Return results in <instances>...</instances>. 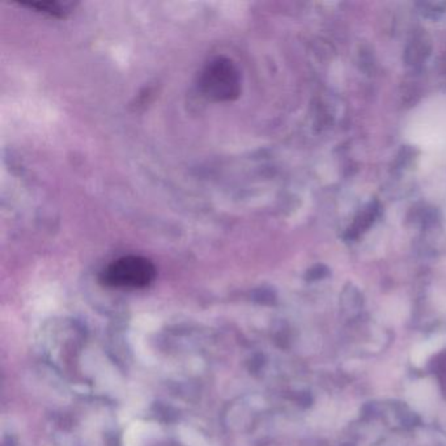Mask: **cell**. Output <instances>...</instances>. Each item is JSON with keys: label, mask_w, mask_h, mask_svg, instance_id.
<instances>
[{"label": "cell", "mask_w": 446, "mask_h": 446, "mask_svg": "<svg viewBox=\"0 0 446 446\" xmlns=\"http://www.w3.org/2000/svg\"><path fill=\"white\" fill-rule=\"evenodd\" d=\"M327 274H329L327 268L323 266H317L313 271H310L312 279H322L323 276H326Z\"/></svg>", "instance_id": "5"}, {"label": "cell", "mask_w": 446, "mask_h": 446, "mask_svg": "<svg viewBox=\"0 0 446 446\" xmlns=\"http://www.w3.org/2000/svg\"><path fill=\"white\" fill-rule=\"evenodd\" d=\"M200 91L212 101H232L240 95V74L235 65L225 58L211 60L203 70L199 80Z\"/></svg>", "instance_id": "2"}, {"label": "cell", "mask_w": 446, "mask_h": 446, "mask_svg": "<svg viewBox=\"0 0 446 446\" xmlns=\"http://www.w3.org/2000/svg\"><path fill=\"white\" fill-rule=\"evenodd\" d=\"M346 446H351V445H346Z\"/></svg>", "instance_id": "6"}, {"label": "cell", "mask_w": 446, "mask_h": 446, "mask_svg": "<svg viewBox=\"0 0 446 446\" xmlns=\"http://www.w3.org/2000/svg\"><path fill=\"white\" fill-rule=\"evenodd\" d=\"M22 6H28L33 10L48 13L51 16H65L67 12H70L71 4L68 3H58V1H33V3H22Z\"/></svg>", "instance_id": "3"}, {"label": "cell", "mask_w": 446, "mask_h": 446, "mask_svg": "<svg viewBox=\"0 0 446 446\" xmlns=\"http://www.w3.org/2000/svg\"><path fill=\"white\" fill-rule=\"evenodd\" d=\"M376 216H377V209L370 206L369 209H367L365 212H362L360 215V218L356 220L353 228L351 229V233L359 235L364 229H367L369 227Z\"/></svg>", "instance_id": "4"}, {"label": "cell", "mask_w": 446, "mask_h": 446, "mask_svg": "<svg viewBox=\"0 0 446 446\" xmlns=\"http://www.w3.org/2000/svg\"><path fill=\"white\" fill-rule=\"evenodd\" d=\"M156 277V267L147 258L127 256L118 258L105 267L101 273V283L117 289H140L152 283Z\"/></svg>", "instance_id": "1"}]
</instances>
